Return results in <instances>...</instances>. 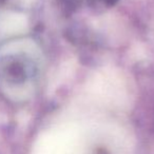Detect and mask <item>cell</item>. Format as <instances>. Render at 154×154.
I'll use <instances>...</instances> for the list:
<instances>
[{
	"mask_svg": "<svg viewBox=\"0 0 154 154\" xmlns=\"http://www.w3.org/2000/svg\"><path fill=\"white\" fill-rule=\"evenodd\" d=\"M118 0H89L90 5L95 9H106V8H111L114 5Z\"/></svg>",
	"mask_w": 154,
	"mask_h": 154,
	"instance_id": "cell-1",
	"label": "cell"
}]
</instances>
